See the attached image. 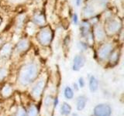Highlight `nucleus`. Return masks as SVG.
<instances>
[{"label": "nucleus", "mask_w": 124, "mask_h": 116, "mask_svg": "<svg viewBox=\"0 0 124 116\" xmlns=\"http://www.w3.org/2000/svg\"><path fill=\"white\" fill-rule=\"evenodd\" d=\"M38 71L39 68L37 64L28 63L25 64L20 69V71L19 73V83L22 86H27V85L30 84L37 77Z\"/></svg>", "instance_id": "obj_1"}, {"label": "nucleus", "mask_w": 124, "mask_h": 116, "mask_svg": "<svg viewBox=\"0 0 124 116\" xmlns=\"http://www.w3.org/2000/svg\"><path fill=\"white\" fill-rule=\"evenodd\" d=\"M38 41L41 45L47 46L52 40V33L49 28H44L40 31L37 36Z\"/></svg>", "instance_id": "obj_2"}, {"label": "nucleus", "mask_w": 124, "mask_h": 116, "mask_svg": "<svg viewBox=\"0 0 124 116\" xmlns=\"http://www.w3.org/2000/svg\"><path fill=\"white\" fill-rule=\"evenodd\" d=\"M93 113L95 116H110L112 108L107 104H99L95 107Z\"/></svg>", "instance_id": "obj_3"}, {"label": "nucleus", "mask_w": 124, "mask_h": 116, "mask_svg": "<svg viewBox=\"0 0 124 116\" xmlns=\"http://www.w3.org/2000/svg\"><path fill=\"white\" fill-rule=\"evenodd\" d=\"M121 22L120 21L117 20V19H111V20L107 22L106 27V31L108 34L109 35H113L116 33L121 29Z\"/></svg>", "instance_id": "obj_4"}, {"label": "nucleus", "mask_w": 124, "mask_h": 116, "mask_svg": "<svg viewBox=\"0 0 124 116\" xmlns=\"http://www.w3.org/2000/svg\"><path fill=\"white\" fill-rule=\"evenodd\" d=\"M113 46L111 44H103L99 50L98 52V56L99 58L101 60H106L107 58L109 57L111 52L112 51Z\"/></svg>", "instance_id": "obj_5"}, {"label": "nucleus", "mask_w": 124, "mask_h": 116, "mask_svg": "<svg viewBox=\"0 0 124 116\" xmlns=\"http://www.w3.org/2000/svg\"><path fill=\"white\" fill-rule=\"evenodd\" d=\"M44 86H45V81L44 79L40 80L34 85V87L32 89V91H31V94H32V95L35 98H39L41 96Z\"/></svg>", "instance_id": "obj_6"}, {"label": "nucleus", "mask_w": 124, "mask_h": 116, "mask_svg": "<svg viewBox=\"0 0 124 116\" xmlns=\"http://www.w3.org/2000/svg\"><path fill=\"white\" fill-rule=\"evenodd\" d=\"M85 63V58L82 55H76L73 59L72 69L75 71H78Z\"/></svg>", "instance_id": "obj_7"}, {"label": "nucleus", "mask_w": 124, "mask_h": 116, "mask_svg": "<svg viewBox=\"0 0 124 116\" xmlns=\"http://www.w3.org/2000/svg\"><path fill=\"white\" fill-rule=\"evenodd\" d=\"M95 13H96L95 8V6H93L92 3L87 4V5L84 7L83 14H84V16L85 18L92 17L93 15L95 14Z\"/></svg>", "instance_id": "obj_8"}, {"label": "nucleus", "mask_w": 124, "mask_h": 116, "mask_svg": "<svg viewBox=\"0 0 124 116\" xmlns=\"http://www.w3.org/2000/svg\"><path fill=\"white\" fill-rule=\"evenodd\" d=\"M105 30L102 26L97 25L94 29V36L97 41H102L105 39Z\"/></svg>", "instance_id": "obj_9"}, {"label": "nucleus", "mask_w": 124, "mask_h": 116, "mask_svg": "<svg viewBox=\"0 0 124 116\" xmlns=\"http://www.w3.org/2000/svg\"><path fill=\"white\" fill-rule=\"evenodd\" d=\"M88 98L84 95H81L76 100V108L78 111H81L83 110L85 108V105H86Z\"/></svg>", "instance_id": "obj_10"}, {"label": "nucleus", "mask_w": 124, "mask_h": 116, "mask_svg": "<svg viewBox=\"0 0 124 116\" xmlns=\"http://www.w3.org/2000/svg\"><path fill=\"white\" fill-rule=\"evenodd\" d=\"M89 89L92 92H95L98 90L99 88V80L94 76H91L90 78H89Z\"/></svg>", "instance_id": "obj_11"}, {"label": "nucleus", "mask_w": 124, "mask_h": 116, "mask_svg": "<svg viewBox=\"0 0 124 116\" xmlns=\"http://www.w3.org/2000/svg\"><path fill=\"white\" fill-rule=\"evenodd\" d=\"M11 45L9 44H6L4 45L1 50H0V58H6L10 55L11 53Z\"/></svg>", "instance_id": "obj_12"}, {"label": "nucleus", "mask_w": 124, "mask_h": 116, "mask_svg": "<svg viewBox=\"0 0 124 116\" xmlns=\"http://www.w3.org/2000/svg\"><path fill=\"white\" fill-rule=\"evenodd\" d=\"M29 47V42L27 40L24 39V40H21L18 42L16 44V50L18 52H23L26 50Z\"/></svg>", "instance_id": "obj_13"}, {"label": "nucleus", "mask_w": 124, "mask_h": 116, "mask_svg": "<svg viewBox=\"0 0 124 116\" xmlns=\"http://www.w3.org/2000/svg\"><path fill=\"white\" fill-rule=\"evenodd\" d=\"M89 30H90V24L88 22H83L81 23L80 26V31H81V35L83 37H87Z\"/></svg>", "instance_id": "obj_14"}, {"label": "nucleus", "mask_w": 124, "mask_h": 116, "mask_svg": "<svg viewBox=\"0 0 124 116\" xmlns=\"http://www.w3.org/2000/svg\"><path fill=\"white\" fill-rule=\"evenodd\" d=\"M71 108L70 106V104L64 102L62 104V105L61 107V114L63 115H68L71 114Z\"/></svg>", "instance_id": "obj_15"}, {"label": "nucleus", "mask_w": 124, "mask_h": 116, "mask_svg": "<svg viewBox=\"0 0 124 116\" xmlns=\"http://www.w3.org/2000/svg\"><path fill=\"white\" fill-rule=\"evenodd\" d=\"M33 21L35 22V24H37L38 26H44L45 24V17L43 15L38 14L34 16Z\"/></svg>", "instance_id": "obj_16"}, {"label": "nucleus", "mask_w": 124, "mask_h": 116, "mask_svg": "<svg viewBox=\"0 0 124 116\" xmlns=\"http://www.w3.org/2000/svg\"><path fill=\"white\" fill-rule=\"evenodd\" d=\"M64 95L67 99L71 100L74 97V91L70 87H66L64 91Z\"/></svg>", "instance_id": "obj_17"}, {"label": "nucleus", "mask_w": 124, "mask_h": 116, "mask_svg": "<svg viewBox=\"0 0 124 116\" xmlns=\"http://www.w3.org/2000/svg\"><path fill=\"white\" fill-rule=\"evenodd\" d=\"M27 116H38V110L35 105H31L29 107L27 111Z\"/></svg>", "instance_id": "obj_18"}, {"label": "nucleus", "mask_w": 124, "mask_h": 116, "mask_svg": "<svg viewBox=\"0 0 124 116\" xmlns=\"http://www.w3.org/2000/svg\"><path fill=\"white\" fill-rule=\"evenodd\" d=\"M108 57H109V60L111 64H116L119 60V53L117 51H113V52L112 51Z\"/></svg>", "instance_id": "obj_19"}, {"label": "nucleus", "mask_w": 124, "mask_h": 116, "mask_svg": "<svg viewBox=\"0 0 124 116\" xmlns=\"http://www.w3.org/2000/svg\"><path fill=\"white\" fill-rule=\"evenodd\" d=\"M108 0H93V3L97 6H99L101 8H105L106 6ZM93 4V5H94Z\"/></svg>", "instance_id": "obj_20"}, {"label": "nucleus", "mask_w": 124, "mask_h": 116, "mask_svg": "<svg viewBox=\"0 0 124 116\" xmlns=\"http://www.w3.org/2000/svg\"><path fill=\"white\" fill-rule=\"evenodd\" d=\"M11 92H12V88L9 85H6L2 89V94L4 97H8L9 95H10Z\"/></svg>", "instance_id": "obj_21"}, {"label": "nucleus", "mask_w": 124, "mask_h": 116, "mask_svg": "<svg viewBox=\"0 0 124 116\" xmlns=\"http://www.w3.org/2000/svg\"><path fill=\"white\" fill-rule=\"evenodd\" d=\"M53 102H54V99H53L52 97L51 96H47L45 98V101H44L45 106L46 107H50L51 104H53Z\"/></svg>", "instance_id": "obj_22"}, {"label": "nucleus", "mask_w": 124, "mask_h": 116, "mask_svg": "<svg viewBox=\"0 0 124 116\" xmlns=\"http://www.w3.org/2000/svg\"><path fill=\"white\" fill-rule=\"evenodd\" d=\"M16 116H27V113H26V111H25L24 108H19L16 111Z\"/></svg>", "instance_id": "obj_23"}, {"label": "nucleus", "mask_w": 124, "mask_h": 116, "mask_svg": "<svg viewBox=\"0 0 124 116\" xmlns=\"http://www.w3.org/2000/svg\"><path fill=\"white\" fill-rule=\"evenodd\" d=\"M78 46H79V48L81 49L82 50H87V48H88V44H86V43H85V42H79L78 43Z\"/></svg>", "instance_id": "obj_24"}, {"label": "nucleus", "mask_w": 124, "mask_h": 116, "mask_svg": "<svg viewBox=\"0 0 124 116\" xmlns=\"http://www.w3.org/2000/svg\"><path fill=\"white\" fill-rule=\"evenodd\" d=\"M72 20H73V23L75 25H78V16L76 13H75L73 15V17H72Z\"/></svg>", "instance_id": "obj_25"}, {"label": "nucleus", "mask_w": 124, "mask_h": 116, "mask_svg": "<svg viewBox=\"0 0 124 116\" xmlns=\"http://www.w3.org/2000/svg\"><path fill=\"white\" fill-rule=\"evenodd\" d=\"M78 84H79V87L81 88L85 87V80H84L83 77H80V78L78 79Z\"/></svg>", "instance_id": "obj_26"}, {"label": "nucleus", "mask_w": 124, "mask_h": 116, "mask_svg": "<svg viewBox=\"0 0 124 116\" xmlns=\"http://www.w3.org/2000/svg\"><path fill=\"white\" fill-rule=\"evenodd\" d=\"M6 70H4V69L0 70V80H2V79L4 78V77H6Z\"/></svg>", "instance_id": "obj_27"}, {"label": "nucleus", "mask_w": 124, "mask_h": 116, "mask_svg": "<svg viewBox=\"0 0 124 116\" xmlns=\"http://www.w3.org/2000/svg\"><path fill=\"white\" fill-rule=\"evenodd\" d=\"M9 1L13 3H21V2H25L26 0H9Z\"/></svg>", "instance_id": "obj_28"}, {"label": "nucleus", "mask_w": 124, "mask_h": 116, "mask_svg": "<svg viewBox=\"0 0 124 116\" xmlns=\"http://www.w3.org/2000/svg\"><path fill=\"white\" fill-rule=\"evenodd\" d=\"M57 104H58V98H54V102H53V104H54V107L55 108V107H57Z\"/></svg>", "instance_id": "obj_29"}, {"label": "nucleus", "mask_w": 124, "mask_h": 116, "mask_svg": "<svg viewBox=\"0 0 124 116\" xmlns=\"http://www.w3.org/2000/svg\"><path fill=\"white\" fill-rule=\"evenodd\" d=\"M75 2H76V6H79L81 3V0H75Z\"/></svg>", "instance_id": "obj_30"}, {"label": "nucleus", "mask_w": 124, "mask_h": 116, "mask_svg": "<svg viewBox=\"0 0 124 116\" xmlns=\"http://www.w3.org/2000/svg\"><path fill=\"white\" fill-rule=\"evenodd\" d=\"M1 43H2V40H0V44H1Z\"/></svg>", "instance_id": "obj_31"}]
</instances>
